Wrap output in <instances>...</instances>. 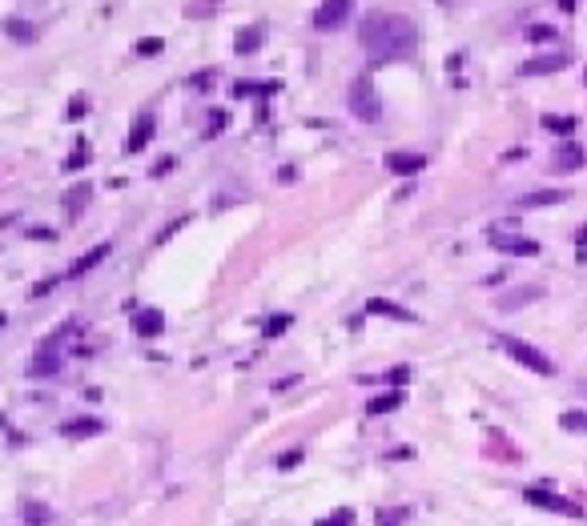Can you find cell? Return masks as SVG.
Returning <instances> with one entry per match:
<instances>
[{"instance_id":"cell-1","label":"cell","mask_w":587,"mask_h":526,"mask_svg":"<svg viewBox=\"0 0 587 526\" xmlns=\"http://www.w3.org/2000/svg\"><path fill=\"white\" fill-rule=\"evenodd\" d=\"M358 41L370 61H402L419 45V28L399 12H370L358 24Z\"/></svg>"},{"instance_id":"cell-2","label":"cell","mask_w":587,"mask_h":526,"mask_svg":"<svg viewBox=\"0 0 587 526\" xmlns=\"http://www.w3.org/2000/svg\"><path fill=\"white\" fill-rule=\"evenodd\" d=\"M350 109H354V117H362V121H378V97H375V85H370V77L362 72V77H354L350 81Z\"/></svg>"},{"instance_id":"cell-3","label":"cell","mask_w":587,"mask_h":526,"mask_svg":"<svg viewBox=\"0 0 587 526\" xmlns=\"http://www.w3.org/2000/svg\"><path fill=\"white\" fill-rule=\"evenodd\" d=\"M503 350H507V354L515 358L519 366L535 370V374H555V366H551V358H547L543 350H535V345L519 342V338H503Z\"/></svg>"},{"instance_id":"cell-4","label":"cell","mask_w":587,"mask_h":526,"mask_svg":"<svg viewBox=\"0 0 587 526\" xmlns=\"http://www.w3.org/2000/svg\"><path fill=\"white\" fill-rule=\"evenodd\" d=\"M587 165V153H584V145L575 137H564L559 141V149H555V173H579Z\"/></svg>"},{"instance_id":"cell-5","label":"cell","mask_w":587,"mask_h":526,"mask_svg":"<svg viewBox=\"0 0 587 526\" xmlns=\"http://www.w3.org/2000/svg\"><path fill=\"white\" fill-rule=\"evenodd\" d=\"M571 65V52H543V57H531V61H523V77H547V72H559V69H567Z\"/></svg>"},{"instance_id":"cell-6","label":"cell","mask_w":587,"mask_h":526,"mask_svg":"<svg viewBox=\"0 0 587 526\" xmlns=\"http://www.w3.org/2000/svg\"><path fill=\"white\" fill-rule=\"evenodd\" d=\"M527 503L547 506V510H559V514H571V518H579V506L571 503V498H564V494H547L543 486H531V490H527Z\"/></svg>"},{"instance_id":"cell-7","label":"cell","mask_w":587,"mask_h":526,"mask_svg":"<svg viewBox=\"0 0 587 526\" xmlns=\"http://www.w3.org/2000/svg\"><path fill=\"white\" fill-rule=\"evenodd\" d=\"M346 8H350V0H326V4L314 12V24H318V28H338L342 17H346Z\"/></svg>"},{"instance_id":"cell-8","label":"cell","mask_w":587,"mask_h":526,"mask_svg":"<svg viewBox=\"0 0 587 526\" xmlns=\"http://www.w3.org/2000/svg\"><path fill=\"white\" fill-rule=\"evenodd\" d=\"M423 165H426L423 153H390V157H386V169H390V173H402V177L419 173Z\"/></svg>"},{"instance_id":"cell-9","label":"cell","mask_w":587,"mask_h":526,"mask_svg":"<svg viewBox=\"0 0 587 526\" xmlns=\"http://www.w3.org/2000/svg\"><path fill=\"white\" fill-rule=\"evenodd\" d=\"M543 129L547 133H559V137H575L579 121L575 117H555V113H543Z\"/></svg>"},{"instance_id":"cell-10","label":"cell","mask_w":587,"mask_h":526,"mask_svg":"<svg viewBox=\"0 0 587 526\" xmlns=\"http://www.w3.org/2000/svg\"><path fill=\"white\" fill-rule=\"evenodd\" d=\"M491 245H499V250H507V253H539L535 241H527V237H503V233H491Z\"/></svg>"},{"instance_id":"cell-11","label":"cell","mask_w":587,"mask_h":526,"mask_svg":"<svg viewBox=\"0 0 587 526\" xmlns=\"http://www.w3.org/2000/svg\"><path fill=\"white\" fill-rule=\"evenodd\" d=\"M543 298V285H527V290H515V294H507V298L499 301V310H519L523 301H535Z\"/></svg>"},{"instance_id":"cell-12","label":"cell","mask_w":587,"mask_h":526,"mask_svg":"<svg viewBox=\"0 0 587 526\" xmlns=\"http://www.w3.org/2000/svg\"><path fill=\"white\" fill-rule=\"evenodd\" d=\"M149 133H153V117L141 113V117H137V125H133V141H129V149H141L145 141H149Z\"/></svg>"},{"instance_id":"cell-13","label":"cell","mask_w":587,"mask_h":526,"mask_svg":"<svg viewBox=\"0 0 587 526\" xmlns=\"http://www.w3.org/2000/svg\"><path fill=\"white\" fill-rule=\"evenodd\" d=\"M567 193H555V189H547V193H531V197H523L519 205H527V209H539V205H555V201H564Z\"/></svg>"},{"instance_id":"cell-14","label":"cell","mask_w":587,"mask_h":526,"mask_svg":"<svg viewBox=\"0 0 587 526\" xmlns=\"http://www.w3.org/2000/svg\"><path fill=\"white\" fill-rule=\"evenodd\" d=\"M4 28H8V32L21 41V45H32V41H37V28H32V24H24V21H17V17L4 24Z\"/></svg>"},{"instance_id":"cell-15","label":"cell","mask_w":587,"mask_h":526,"mask_svg":"<svg viewBox=\"0 0 587 526\" xmlns=\"http://www.w3.org/2000/svg\"><path fill=\"white\" fill-rule=\"evenodd\" d=\"M527 41H535V45L559 41V28H551V24H531V28H527Z\"/></svg>"},{"instance_id":"cell-16","label":"cell","mask_w":587,"mask_h":526,"mask_svg":"<svg viewBox=\"0 0 587 526\" xmlns=\"http://www.w3.org/2000/svg\"><path fill=\"white\" fill-rule=\"evenodd\" d=\"M258 45H261L258 28H241V32H237V52H241V57H246V52H254Z\"/></svg>"},{"instance_id":"cell-17","label":"cell","mask_w":587,"mask_h":526,"mask_svg":"<svg viewBox=\"0 0 587 526\" xmlns=\"http://www.w3.org/2000/svg\"><path fill=\"white\" fill-rule=\"evenodd\" d=\"M559 426H567V430H575V434H587V414L584 410H571L559 418Z\"/></svg>"},{"instance_id":"cell-18","label":"cell","mask_w":587,"mask_h":526,"mask_svg":"<svg viewBox=\"0 0 587 526\" xmlns=\"http://www.w3.org/2000/svg\"><path fill=\"white\" fill-rule=\"evenodd\" d=\"M137 330H141V334H157V330H161V314H153V310H149V314H137Z\"/></svg>"},{"instance_id":"cell-19","label":"cell","mask_w":587,"mask_h":526,"mask_svg":"<svg viewBox=\"0 0 587 526\" xmlns=\"http://www.w3.org/2000/svg\"><path fill=\"white\" fill-rule=\"evenodd\" d=\"M370 310H375V314H390V318H410L406 310H399V305H390V301H370Z\"/></svg>"},{"instance_id":"cell-20","label":"cell","mask_w":587,"mask_h":526,"mask_svg":"<svg viewBox=\"0 0 587 526\" xmlns=\"http://www.w3.org/2000/svg\"><path fill=\"white\" fill-rule=\"evenodd\" d=\"M137 52H141V57H153V52H161V41H153V37H145L141 45H137Z\"/></svg>"},{"instance_id":"cell-21","label":"cell","mask_w":587,"mask_h":526,"mask_svg":"<svg viewBox=\"0 0 587 526\" xmlns=\"http://www.w3.org/2000/svg\"><path fill=\"white\" fill-rule=\"evenodd\" d=\"M555 4H559V12H575V4H579V0H555Z\"/></svg>"},{"instance_id":"cell-22","label":"cell","mask_w":587,"mask_h":526,"mask_svg":"<svg viewBox=\"0 0 587 526\" xmlns=\"http://www.w3.org/2000/svg\"><path fill=\"white\" fill-rule=\"evenodd\" d=\"M575 241H579V250H584V245H587V225L579 229V233H575Z\"/></svg>"},{"instance_id":"cell-23","label":"cell","mask_w":587,"mask_h":526,"mask_svg":"<svg viewBox=\"0 0 587 526\" xmlns=\"http://www.w3.org/2000/svg\"><path fill=\"white\" fill-rule=\"evenodd\" d=\"M443 4H446V8H455V4H459V0H443Z\"/></svg>"},{"instance_id":"cell-24","label":"cell","mask_w":587,"mask_h":526,"mask_svg":"<svg viewBox=\"0 0 587 526\" xmlns=\"http://www.w3.org/2000/svg\"><path fill=\"white\" fill-rule=\"evenodd\" d=\"M584 85H587V72H584Z\"/></svg>"}]
</instances>
